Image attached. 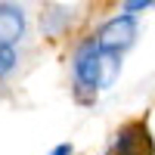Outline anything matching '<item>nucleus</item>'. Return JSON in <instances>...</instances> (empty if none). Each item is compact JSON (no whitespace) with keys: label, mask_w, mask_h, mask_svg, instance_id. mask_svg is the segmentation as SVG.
Segmentation results:
<instances>
[{"label":"nucleus","mask_w":155,"mask_h":155,"mask_svg":"<svg viewBox=\"0 0 155 155\" xmlns=\"http://www.w3.org/2000/svg\"><path fill=\"white\" fill-rule=\"evenodd\" d=\"M102 155H155V143H152L146 118L121 124L112 134V143H109V149Z\"/></svg>","instance_id":"1"},{"label":"nucleus","mask_w":155,"mask_h":155,"mask_svg":"<svg viewBox=\"0 0 155 155\" xmlns=\"http://www.w3.org/2000/svg\"><path fill=\"white\" fill-rule=\"evenodd\" d=\"M25 37V9L16 3H0V47H16Z\"/></svg>","instance_id":"4"},{"label":"nucleus","mask_w":155,"mask_h":155,"mask_svg":"<svg viewBox=\"0 0 155 155\" xmlns=\"http://www.w3.org/2000/svg\"><path fill=\"white\" fill-rule=\"evenodd\" d=\"M99 56H102V47L96 41V34L84 37V41L74 47V53H71V81L78 87L96 90V81H99Z\"/></svg>","instance_id":"2"},{"label":"nucleus","mask_w":155,"mask_h":155,"mask_svg":"<svg viewBox=\"0 0 155 155\" xmlns=\"http://www.w3.org/2000/svg\"><path fill=\"white\" fill-rule=\"evenodd\" d=\"M71 22V9L68 6H47L44 12H41V28H44V34H50V37H56V34H62V28Z\"/></svg>","instance_id":"5"},{"label":"nucleus","mask_w":155,"mask_h":155,"mask_svg":"<svg viewBox=\"0 0 155 155\" xmlns=\"http://www.w3.org/2000/svg\"><path fill=\"white\" fill-rule=\"evenodd\" d=\"M118 71H121V56L102 50V56H99V81H96V90L112 87L115 81H118Z\"/></svg>","instance_id":"6"},{"label":"nucleus","mask_w":155,"mask_h":155,"mask_svg":"<svg viewBox=\"0 0 155 155\" xmlns=\"http://www.w3.org/2000/svg\"><path fill=\"white\" fill-rule=\"evenodd\" d=\"M149 6H155L152 0H127V3H124V12H127V16H134V12H140V9H149Z\"/></svg>","instance_id":"8"},{"label":"nucleus","mask_w":155,"mask_h":155,"mask_svg":"<svg viewBox=\"0 0 155 155\" xmlns=\"http://www.w3.org/2000/svg\"><path fill=\"white\" fill-rule=\"evenodd\" d=\"M19 65V56H16V47H0V81L9 78Z\"/></svg>","instance_id":"7"},{"label":"nucleus","mask_w":155,"mask_h":155,"mask_svg":"<svg viewBox=\"0 0 155 155\" xmlns=\"http://www.w3.org/2000/svg\"><path fill=\"white\" fill-rule=\"evenodd\" d=\"M96 41H99L102 50L121 56L124 50L134 47V41H137V16H127V12L112 16L109 22H102V28L96 31Z\"/></svg>","instance_id":"3"},{"label":"nucleus","mask_w":155,"mask_h":155,"mask_svg":"<svg viewBox=\"0 0 155 155\" xmlns=\"http://www.w3.org/2000/svg\"><path fill=\"white\" fill-rule=\"evenodd\" d=\"M71 152H74V149H71V143H59L50 155H71Z\"/></svg>","instance_id":"9"}]
</instances>
